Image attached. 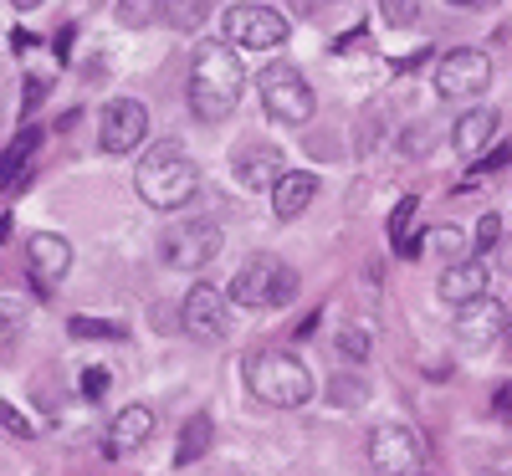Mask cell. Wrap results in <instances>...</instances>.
Returning a JSON list of instances; mask_svg holds the SVG:
<instances>
[{
    "label": "cell",
    "instance_id": "26",
    "mask_svg": "<svg viewBox=\"0 0 512 476\" xmlns=\"http://www.w3.org/2000/svg\"><path fill=\"white\" fill-rule=\"evenodd\" d=\"M379 16L390 26H410L420 16V0H379Z\"/></svg>",
    "mask_w": 512,
    "mask_h": 476
},
{
    "label": "cell",
    "instance_id": "18",
    "mask_svg": "<svg viewBox=\"0 0 512 476\" xmlns=\"http://www.w3.org/2000/svg\"><path fill=\"white\" fill-rule=\"evenodd\" d=\"M497 108H472V113H461V123L451 128V144H456V154L461 159H477L482 149H487V139L497 134Z\"/></svg>",
    "mask_w": 512,
    "mask_h": 476
},
{
    "label": "cell",
    "instance_id": "12",
    "mask_svg": "<svg viewBox=\"0 0 512 476\" xmlns=\"http://www.w3.org/2000/svg\"><path fill=\"white\" fill-rule=\"evenodd\" d=\"M451 333H456L461 349H487V343H497V338L507 333V302H497V297H487V292L472 297V302H461Z\"/></svg>",
    "mask_w": 512,
    "mask_h": 476
},
{
    "label": "cell",
    "instance_id": "19",
    "mask_svg": "<svg viewBox=\"0 0 512 476\" xmlns=\"http://www.w3.org/2000/svg\"><path fill=\"white\" fill-rule=\"evenodd\" d=\"M210 446H216V420H210L205 410H195L180 430V446H175V466H195Z\"/></svg>",
    "mask_w": 512,
    "mask_h": 476
},
{
    "label": "cell",
    "instance_id": "1",
    "mask_svg": "<svg viewBox=\"0 0 512 476\" xmlns=\"http://www.w3.org/2000/svg\"><path fill=\"white\" fill-rule=\"evenodd\" d=\"M241 88H246L241 57L226 41H200L195 57H190V113L200 123H221V118L236 113Z\"/></svg>",
    "mask_w": 512,
    "mask_h": 476
},
{
    "label": "cell",
    "instance_id": "7",
    "mask_svg": "<svg viewBox=\"0 0 512 476\" xmlns=\"http://www.w3.org/2000/svg\"><path fill=\"white\" fill-rule=\"evenodd\" d=\"M287 41V21L272 6H256V0H241V6L226 11V47L231 52H277Z\"/></svg>",
    "mask_w": 512,
    "mask_h": 476
},
{
    "label": "cell",
    "instance_id": "3",
    "mask_svg": "<svg viewBox=\"0 0 512 476\" xmlns=\"http://www.w3.org/2000/svg\"><path fill=\"white\" fill-rule=\"evenodd\" d=\"M246 389L262 405L303 410L313 400V369L287 349H256V354H246Z\"/></svg>",
    "mask_w": 512,
    "mask_h": 476
},
{
    "label": "cell",
    "instance_id": "20",
    "mask_svg": "<svg viewBox=\"0 0 512 476\" xmlns=\"http://www.w3.org/2000/svg\"><path fill=\"white\" fill-rule=\"evenodd\" d=\"M154 16L175 31H200L210 16V0H154Z\"/></svg>",
    "mask_w": 512,
    "mask_h": 476
},
{
    "label": "cell",
    "instance_id": "23",
    "mask_svg": "<svg viewBox=\"0 0 512 476\" xmlns=\"http://www.w3.org/2000/svg\"><path fill=\"white\" fill-rule=\"evenodd\" d=\"M369 349H374V328L369 323H344V328H338V354H344V359L364 364Z\"/></svg>",
    "mask_w": 512,
    "mask_h": 476
},
{
    "label": "cell",
    "instance_id": "28",
    "mask_svg": "<svg viewBox=\"0 0 512 476\" xmlns=\"http://www.w3.org/2000/svg\"><path fill=\"white\" fill-rule=\"evenodd\" d=\"M502 241V215H482V226H477V251H497Z\"/></svg>",
    "mask_w": 512,
    "mask_h": 476
},
{
    "label": "cell",
    "instance_id": "5",
    "mask_svg": "<svg viewBox=\"0 0 512 476\" xmlns=\"http://www.w3.org/2000/svg\"><path fill=\"white\" fill-rule=\"evenodd\" d=\"M256 93H262L267 118H272V123H287V128L308 123L313 108H318V98H313V88H308V77L297 72L292 62H272V67L256 72Z\"/></svg>",
    "mask_w": 512,
    "mask_h": 476
},
{
    "label": "cell",
    "instance_id": "16",
    "mask_svg": "<svg viewBox=\"0 0 512 476\" xmlns=\"http://www.w3.org/2000/svg\"><path fill=\"white\" fill-rule=\"evenodd\" d=\"M436 292H441V302L461 308V302H472V297H482V292H487V267L477 262V256H461V262H451V267L441 272Z\"/></svg>",
    "mask_w": 512,
    "mask_h": 476
},
{
    "label": "cell",
    "instance_id": "31",
    "mask_svg": "<svg viewBox=\"0 0 512 476\" xmlns=\"http://www.w3.org/2000/svg\"><path fill=\"white\" fill-rule=\"evenodd\" d=\"M477 169H507V139H502V144H497V149H492V154L477 164Z\"/></svg>",
    "mask_w": 512,
    "mask_h": 476
},
{
    "label": "cell",
    "instance_id": "27",
    "mask_svg": "<svg viewBox=\"0 0 512 476\" xmlns=\"http://www.w3.org/2000/svg\"><path fill=\"white\" fill-rule=\"evenodd\" d=\"M118 21L123 26H149L154 21V0H118Z\"/></svg>",
    "mask_w": 512,
    "mask_h": 476
},
{
    "label": "cell",
    "instance_id": "14",
    "mask_svg": "<svg viewBox=\"0 0 512 476\" xmlns=\"http://www.w3.org/2000/svg\"><path fill=\"white\" fill-rule=\"evenodd\" d=\"M313 200H318V175H308V169H282L272 180V215L277 221H297Z\"/></svg>",
    "mask_w": 512,
    "mask_h": 476
},
{
    "label": "cell",
    "instance_id": "17",
    "mask_svg": "<svg viewBox=\"0 0 512 476\" xmlns=\"http://www.w3.org/2000/svg\"><path fill=\"white\" fill-rule=\"evenodd\" d=\"M277 175H282V154L272 144H241L236 149V180L246 190H272Z\"/></svg>",
    "mask_w": 512,
    "mask_h": 476
},
{
    "label": "cell",
    "instance_id": "11",
    "mask_svg": "<svg viewBox=\"0 0 512 476\" xmlns=\"http://www.w3.org/2000/svg\"><path fill=\"white\" fill-rule=\"evenodd\" d=\"M180 323L195 343H221L231 333V302L221 287H190L185 308H180Z\"/></svg>",
    "mask_w": 512,
    "mask_h": 476
},
{
    "label": "cell",
    "instance_id": "9",
    "mask_svg": "<svg viewBox=\"0 0 512 476\" xmlns=\"http://www.w3.org/2000/svg\"><path fill=\"white\" fill-rule=\"evenodd\" d=\"M149 139V108L139 98H113L98 113V144L103 154H134Z\"/></svg>",
    "mask_w": 512,
    "mask_h": 476
},
{
    "label": "cell",
    "instance_id": "32",
    "mask_svg": "<svg viewBox=\"0 0 512 476\" xmlns=\"http://www.w3.org/2000/svg\"><path fill=\"white\" fill-rule=\"evenodd\" d=\"M11 6H16V11H36V6H41V0H11Z\"/></svg>",
    "mask_w": 512,
    "mask_h": 476
},
{
    "label": "cell",
    "instance_id": "25",
    "mask_svg": "<svg viewBox=\"0 0 512 476\" xmlns=\"http://www.w3.org/2000/svg\"><path fill=\"white\" fill-rule=\"evenodd\" d=\"M67 328H72V338H113V343L123 338L118 323H98V318H72Z\"/></svg>",
    "mask_w": 512,
    "mask_h": 476
},
{
    "label": "cell",
    "instance_id": "21",
    "mask_svg": "<svg viewBox=\"0 0 512 476\" xmlns=\"http://www.w3.org/2000/svg\"><path fill=\"white\" fill-rule=\"evenodd\" d=\"M36 144H41L36 128H21V139H16L11 149H0V185H11V175H21L26 159L36 154Z\"/></svg>",
    "mask_w": 512,
    "mask_h": 476
},
{
    "label": "cell",
    "instance_id": "24",
    "mask_svg": "<svg viewBox=\"0 0 512 476\" xmlns=\"http://www.w3.org/2000/svg\"><path fill=\"white\" fill-rule=\"evenodd\" d=\"M415 210H420V200H415V195H405V200L395 205V215H390V246H400V241L410 236V221H415Z\"/></svg>",
    "mask_w": 512,
    "mask_h": 476
},
{
    "label": "cell",
    "instance_id": "30",
    "mask_svg": "<svg viewBox=\"0 0 512 476\" xmlns=\"http://www.w3.org/2000/svg\"><path fill=\"white\" fill-rule=\"evenodd\" d=\"M103 389H108V374H103V369H88V374H82V395H88V400H98Z\"/></svg>",
    "mask_w": 512,
    "mask_h": 476
},
{
    "label": "cell",
    "instance_id": "29",
    "mask_svg": "<svg viewBox=\"0 0 512 476\" xmlns=\"http://www.w3.org/2000/svg\"><path fill=\"white\" fill-rule=\"evenodd\" d=\"M0 425H6V430H16V436H31V425L16 415V405H11V400H0Z\"/></svg>",
    "mask_w": 512,
    "mask_h": 476
},
{
    "label": "cell",
    "instance_id": "13",
    "mask_svg": "<svg viewBox=\"0 0 512 476\" xmlns=\"http://www.w3.org/2000/svg\"><path fill=\"white\" fill-rule=\"evenodd\" d=\"M26 272H31V282H36L41 292H52V287L72 272V246H67V236L36 231V236L26 241Z\"/></svg>",
    "mask_w": 512,
    "mask_h": 476
},
{
    "label": "cell",
    "instance_id": "4",
    "mask_svg": "<svg viewBox=\"0 0 512 476\" xmlns=\"http://www.w3.org/2000/svg\"><path fill=\"white\" fill-rule=\"evenodd\" d=\"M292 297H297V272L282 262V256H272V251H256L251 262L231 277V287H226V302H236V308H251V313L287 308Z\"/></svg>",
    "mask_w": 512,
    "mask_h": 476
},
{
    "label": "cell",
    "instance_id": "2",
    "mask_svg": "<svg viewBox=\"0 0 512 476\" xmlns=\"http://www.w3.org/2000/svg\"><path fill=\"white\" fill-rule=\"evenodd\" d=\"M134 185H139L144 205H154V210H180V205H190L195 190H200V169H195V159L185 154V144L164 139V144H149V149H144V159H139V169H134Z\"/></svg>",
    "mask_w": 512,
    "mask_h": 476
},
{
    "label": "cell",
    "instance_id": "6",
    "mask_svg": "<svg viewBox=\"0 0 512 476\" xmlns=\"http://www.w3.org/2000/svg\"><path fill=\"white\" fill-rule=\"evenodd\" d=\"M221 246H226V231L210 215H190V221H175L164 231V262L175 272H200L221 256Z\"/></svg>",
    "mask_w": 512,
    "mask_h": 476
},
{
    "label": "cell",
    "instance_id": "22",
    "mask_svg": "<svg viewBox=\"0 0 512 476\" xmlns=\"http://www.w3.org/2000/svg\"><path fill=\"white\" fill-rule=\"evenodd\" d=\"M420 251L441 256V262L451 267V262H461V256H466V241H461L456 226H436V231H425V236H420Z\"/></svg>",
    "mask_w": 512,
    "mask_h": 476
},
{
    "label": "cell",
    "instance_id": "33",
    "mask_svg": "<svg viewBox=\"0 0 512 476\" xmlns=\"http://www.w3.org/2000/svg\"><path fill=\"white\" fill-rule=\"evenodd\" d=\"M451 6H482V0H451Z\"/></svg>",
    "mask_w": 512,
    "mask_h": 476
},
{
    "label": "cell",
    "instance_id": "15",
    "mask_svg": "<svg viewBox=\"0 0 512 476\" xmlns=\"http://www.w3.org/2000/svg\"><path fill=\"white\" fill-rule=\"evenodd\" d=\"M154 436V410L149 405H123L108 425V456H128V451H139L144 441Z\"/></svg>",
    "mask_w": 512,
    "mask_h": 476
},
{
    "label": "cell",
    "instance_id": "10",
    "mask_svg": "<svg viewBox=\"0 0 512 476\" xmlns=\"http://www.w3.org/2000/svg\"><path fill=\"white\" fill-rule=\"evenodd\" d=\"M369 466L379 476H415L425 466V446L405 425H379L369 436Z\"/></svg>",
    "mask_w": 512,
    "mask_h": 476
},
{
    "label": "cell",
    "instance_id": "8",
    "mask_svg": "<svg viewBox=\"0 0 512 476\" xmlns=\"http://www.w3.org/2000/svg\"><path fill=\"white\" fill-rule=\"evenodd\" d=\"M487 82H492V57L477 52V47H456V52H446L441 67H436V93H441L446 103H461V98L487 93Z\"/></svg>",
    "mask_w": 512,
    "mask_h": 476
}]
</instances>
